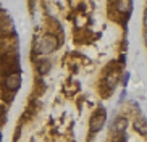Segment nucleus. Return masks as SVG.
Returning <instances> with one entry per match:
<instances>
[{"label":"nucleus","instance_id":"nucleus-1","mask_svg":"<svg viewBox=\"0 0 147 142\" xmlns=\"http://www.w3.org/2000/svg\"><path fill=\"white\" fill-rule=\"evenodd\" d=\"M57 47H58V39L53 34H44L37 44V52L40 55H49L53 50H57Z\"/></svg>","mask_w":147,"mask_h":142},{"label":"nucleus","instance_id":"nucleus-2","mask_svg":"<svg viewBox=\"0 0 147 142\" xmlns=\"http://www.w3.org/2000/svg\"><path fill=\"white\" fill-rule=\"evenodd\" d=\"M105 121H107V112H105V108H97L92 113L91 120H89V131L92 134H97L100 129L104 128Z\"/></svg>","mask_w":147,"mask_h":142},{"label":"nucleus","instance_id":"nucleus-3","mask_svg":"<svg viewBox=\"0 0 147 142\" xmlns=\"http://www.w3.org/2000/svg\"><path fill=\"white\" fill-rule=\"evenodd\" d=\"M3 86L10 92H16L20 89V86H21V76H20V73H10L3 79Z\"/></svg>","mask_w":147,"mask_h":142},{"label":"nucleus","instance_id":"nucleus-4","mask_svg":"<svg viewBox=\"0 0 147 142\" xmlns=\"http://www.w3.org/2000/svg\"><path fill=\"white\" fill-rule=\"evenodd\" d=\"M128 128V118L126 116H117L112 123V131L113 134L118 133H125V129Z\"/></svg>","mask_w":147,"mask_h":142},{"label":"nucleus","instance_id":"nucleus-5","mask_svg":"<svg viewBox=\"0 0 147 142\" xmlns=\"http://www.w3.org/2000/svg\"><path fill=\"white\" fill-rule=\"evenodd\" d=\"M118 81H120V74H118V71H110V73L105 76V86H107L108 90L115 89V86L118 84Z\"/></svg>","mask_w":147,"mask_h":142},{"label":"nucleus","instance_id":"nucleus-6","mask_svg":"<svg viewBox=\"0 0 147 142\" xmlns=\"http://www.w3.org/2000/svg\"><path fill=\"white\" fill-rule=\"evenodd\" d=\"M134 129L138 131L139 134H142V136H147V118L146 116H139V118H136L133 123Z\"/></svg>","mask_w":147,"mask_h":142},{"label":"nucleus","instance_id":"nucleus-7","mask_svg":"<svg viewBox=\"0 0 147 142\" xmlns=\"http://www.w3.org/2000/svg\"><path fill=\"white\" fill-rule=\"evenodd\" d=\"M117 10L120 13H123V15H129L131 10H133V2H128V0H123V2H118L117 3Z\"/></svg>","mask_w":147,"mask_h":142},{"label":"nucleus","instance_id":"nucleus-8","mask_svg":"<svg viewBox=\"0 0 147 142\" xmlns=\"http://www.w3.org/2000/svg\"><path fill=\"white\" fill-rule=\"evenodd\" d=\"M50 69V61L49 60H44V61H40L39 63V66H37V71H39L40 74H45Z\"/></svg>","mask_w":147,"mask_h":142},{"label":"nucleus","instance_id":"nucleus-9","mask_svg":"<svg viewBox=\"0 0 147 142\" xmlns=\"http://www.w3.org/2000/svg\"><path fill=\"white\" fill-rule=\"evenodd\" d=\"M126 141H128V136H126L125 133L115 134V139H113V142H126Z\"/></svg>","mask_w":147,"mask_h":142},{"label":"nucleus","instance_id":"nucleus-10","mask_svg":"<svg viewBox=\"0 0 147 142\" xmlns=\"http://www.w3.org/2000/svg\"><path fill=\"white\" fill-rule=\"evenodd\" d=\"M142 23H144V28H146V31H147V8L144 10V16H142Z\"/></svg>","mask_w":147,"mask_h":142},{"label":"nucleus","instance_id":"nucleus-11","mask_svg":"<svg viewBox=\"0 0 147 142\" xmlns=\"http://www.w3.org/2000/svg\"><path fill=\"white\" fill-rule=\"evenodd\" d=\"M128 77H129V74H128V73L123 76V84H125V86H126V82H128Z\"/></svg>","mask_w":147,"mask_h":142},{"label":"nucleus","instance_id":"nucleus-12","mask_svg":"<svg viewBox=\"0 0 147 142\" xmlns=\"http://www.w3.org/2000/svg\"><path fill=\"white\" fill-rule=\"evenodd\" d=\"M144 40H146V45H147V31L144 32Z\"/></svg>","mask_w":147,"mask_h":142}]
</instances>
